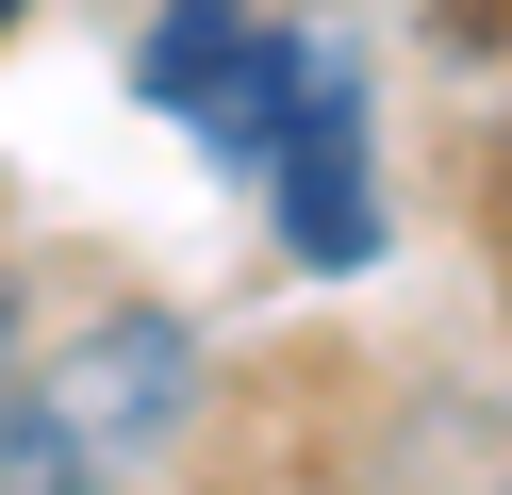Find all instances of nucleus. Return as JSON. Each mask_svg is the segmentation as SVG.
Returning a JSON list of instances; mask_svg holds the SVG:
<instances>
[{
  "label": "nucleus",
  "mask_w": 512,
  "mask_h": 495,
  "mask_svg": "<svg viewBox=\"0 0 512 495\" xmlns=\"http://www.w3.org/2000/svg\"><path fill=\"white\" fill-rule=\"evenodd\" d=\"M17 347H34V314H17V281H0V396H17Z\"/></svg>",
  "instance_id": "obj_4"
},
{
  "label": "nucleus",
  "mask_w": 512,
  "mask_h": 495,
  "mask_svg": "<svg viewBox=\"0 0 512 495\" xmlns=\"http://www.w3.org/2000/svg\"><path fill=\"white\" fill-rule=\"evenodd\" d=\"M199 413V330L166 297H116V314L17 347V396H0V495H133L149 462Z\"/></svg>",
  "instance_id": "obj_1"
},
{
  "label": "nucleus",
  "mask_w": 512,
  "mask_h": 495,
  "mask_svg": "<svg viewBox=\"0 0 512 495\" xmlns=\"http://www.w3.org/2000/svg\"><path fill=\"white\" fill-rule=\"evenodd\" d=\"M314 50H331V33L265 17V0H149V33H133V99H149L199 165L265 182V149H281V116H298Z\"/></svg>",
  "instance_id": "obj_2"
},
{
  "label": "nucleus",
  "mask_w": 512,
  "mask_h": 495,
  "mask_svg": "<svg viewBox=\"0 0 512 495\" xmlns=\"http://www.w3.org/2000/svg\"><path fill=\"white\" fill-rule=\"evenodd\" d=\"M17 17H34V0H0V33H17Z\"/></svg>",
  "instance_id": "obj_5"
},
{
  "label": "nucleus",
  "mask_w": 512,
  "mask_h": 495,
  "mask_svg": "<svg viewBox=\"0 0 512 495\" xmlns=\"http://www.w3.org/2000/svg\"><path fill=\"white\" fill-rule=\"evenodd\" d=\"M281 215V248H298V281H364L380 248H397V198H380V116H364V66L347 50H314V83H298V116H281V149H265V182H248Z\"/></svg>",
  "instance_id": "obj_3"
}]
</instances>
